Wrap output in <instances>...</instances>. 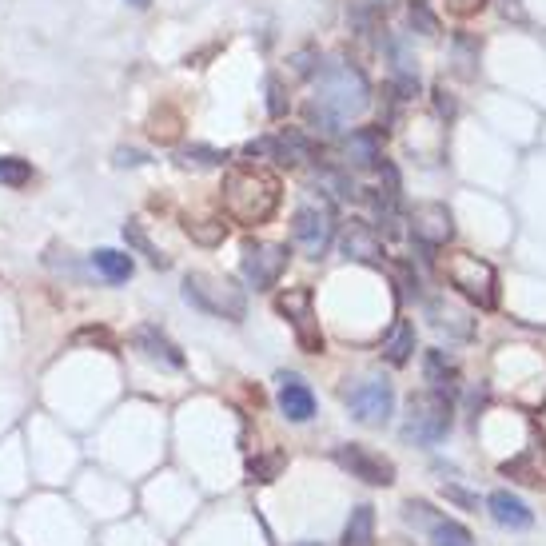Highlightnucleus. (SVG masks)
<instances>
[{
  "label": "nucleus",
  "instance_id": "obj_15",
  "mask_svg": "<svg viewBox=\"0 0 546 546\" xmlns=\"http://www.w3.org/2000/svg\"><path fill=\"white\" fill-rule=\"evenodd\" d=\"M427 319H431V327H435V331H443L447 339H471V335H475L471 315H467L463 307H455L447 295L427 299Z\"/></svg>",
  "mask_w": 546,
  "mask_h": 546
},
{
  "label": "nucleus",
  "instance_id": "obj_11",
  "mask_svg": "<svg viewBox=\"0 0 546 546\" xmlns=\"http://www.w3.org/2000/svg\"><path fill=\"white\" fill-rule=\"evenodd\" d=\"M411 232H415V244L435 252V248H447L451 236H455V216L447 204H419L411 212Z\"/></svg>",
  "mask_w": 546,
  "mask_h": 546
},
{
  "label": "nucleus",
  "instance_id": "obj_25",
  "mask_svg": "<svg viewBox=\"0 0 546 546\" xmlns=\"http://www.w3.org/2000/svg\"><path fill=\"white\" fill-rule=\"evenodd\" d=\"M184 232L196 240V244H204V248H216V244H224V236H228V224L224 220H184Z\"/></svg>",
  "mask_w": 546,
  "mask_h": 546
},
{
  "label": "nucleus",
  "instance_id": "obj_28",
  "mask_svg": "<svg viewBox=\"0 0 546 546\" xmlns=\"http://www.w3.org/2000/svg\"><path fill=\"white\" fill-rule=\"evenodd\" d=\"M0 184H8V188L32 184V164L20 156H0Z\"/></svg>",
  "mask_w": 546,
  "mask_h": 546
},
{
  "label": "nucleus",
  "instance_id": "obj_36",
  "mask_svg": "<svg viewBox=\"0 0 546 546\" xmlns=\"http://www.w3.org/2000/svg\"><path fill=\"white\" fill-rule=\"evenodd\" d=\"M435 112H439L443 120H451V116H455V100L447 96V88H435Z\"/></svg>",
  "mask_w": 546,
  "mask_h": 546
},
{
  "label": "nucleus",
  "instance_id": "obj_41",
  "mask_svg": "<svg viewBox=\"0 0 546 546\" xmlns=\"http://www.w3.org/2000/svg\"><path fill=\"white\" fill-rule=\"evenodd\" d=\"M128 4H132V8H148L152 0H128Z\"/></svg>",
  "mask_w": 546,
  "mask_h": 546
},
{
  "label": "nucleus",
  "instance_id": "obj_33",
  "mask_svg": "<svg viewBox=\"0 0 546 546\" xmlns=\"http://www.w3.org/2000/svg\"><path fill=\"white\" fill-rule=\"evenodd\" d=\"M76 343H100V347H108V351H116V339L104 331V327H84L80 335H76Z\"/></svg>",
  "mask_w": 546,
  "mask_h": 546
},
{
  "label": "nucleus",
  "instance_id": "obj_9",
  "mask_svg": "<svg viewBox=\"0 0 546 546\" xmlns=\"http://www.w3.org/2000/svg\"><path fill=\"white\" fill-rule=\"evenodd\" d=\"M287 256L291 252L283 244H248L244 260H240V272L256 291H268V287L279 283V275L287 272Z\"/></svg>",
  "mask_w": 546,
  "mask_h": 546
},
{
  "label": "nucleus",
  "instance_id": "obj_3",
  "mask_svg": "<svg viewBox=\"0 0 546 546\" xmlns=\"http://www.w3.org/2000/svg\"><path fill=\"white\" fill-rule=\"evenodd\" d=\"M439 268L447 275V283H451L463 299H471L475 307L491 311V307L499 303V275H495V268H491L487 260H479V256H471V252H447Z\"/></svg>",
  "mask_w": 546,
  "mask_h": 546
},
{
  "label": "nucleus",
  "instance_id": "obj_27",
  "mask_svg": "<svg viewBox=\"0 0 546 546\" xmlns=\"http://www.w3.org/2000/svg\"><path fill=\"white\" fill-rule=\"evenodd\" d=\"M180 168H216V164H224L228 160V152H220V148H204V144H192V148H184L180 156Z\"/></svg>",
  "mask_w": 546,
  "mask_h": 546
},
{
  "label": "nucleus",
  "instance_id": "obj_38",
  "mask_svg": "<svg viewBox=\"0 0 546 546\" xmlns=\"http://www.w3.org/2000/svg\"><path fill=\"white\" fill-rule=\"evenodd\" d=\"M447 495H451L455 503H463V507H471V511L479 507V499H475V495H467V491H459V487H447Z\"/></svg>",
  "mask_w": 546,
  "mask_h": 546
},
{
  "label": "nucleus",
  "instance_id": "obj_42",
  "mask_svg": "<svg viewBox=\"0 0 546 546\" xmlns=\"http://www.w3.org/2000/svg\"><path fill=\"white\" fill-rule=\"evenodd\" d=\"M303 546H319V543H303Z\"/></svg>",
  "mask_w": 546,
  "mask_h": 546
},
{
  "label": "nucleus",
  "instance_id": "obj_23",
  "mask_svg": "<svg viewBox=\"0 0 546 546\" xmlns=\"http://www.w3.org/2000/svg\"><path fill=\"white\" fill-rule=\"evenodd\" d=\"M92 268L104 275L108 283H124V279H132V256L100 248V252H92Z\"/></svg>",
  "mask_w": 546,
  "mask_h": 546
},
{
  "label": "nucleus",
  "instance_id": "obj_5",
  "mask_svg": "<svg viewBox=\"0 0 546 546\" xmlns=\"http://www.w3.org/2000/svg\"><path fill=\"white\" fill-rule=\"evenodd\" d=\"M184 299L196 303L208 315H220V319H244V311H248L244 291L232 279H220V275L192 272L184 279Z\"/></svg>",
  "mask_w": 546,
  "mask_h": 546
},
{
  "label": "nucleus",
  "instance_id": "obj_17",
  "mask_svg": "<svg viewBox=\"0 0 546 546\" xmlns=\"http://www.w3.org/2000/svg\"><path fill=\"white\" fill-rule=\"evenodd\" d=\"M487 511H491V519H495L499 527H511V531H527V527L535 523V511H531L523 499H515L511 491H495V495L487 499Z\"/></svg>",
  "mask_w": 546,
  "mask_h": 546
},
{
  "label": "nucleus",
  "instance_id": "obj_16",
  "mask_svg": "<svg viewBox=\"0 0 546 546\" xmlns=\"http://www.w3.org/2000/svg\"><path fill=\"white\" fill-rule=\"evenodd\" d=\"M132 347H136L148 363H160V367H172V371L184 367V351H180L160 327H140V331L132 335Z\"/></svg>",
  "mask_w": 546,
  "mask_h": 546
},
{
  "label": "nucleus",
  "instance_id": "obj_8",
  "mask_svg": "<svg viewBox=\"0 0 546 546\" xmlns=\"http://www.w3.org/2000/svg\"><path fill=\"white\" fill-rule=\"evenodd\" d=\"M347 407H351V415L359 423L383 427L391 419V411H395V391H391L387 379H363V383H355L347 391Z\"/></svg>",
  "mask_w": 546,
  "mask_h": 546
},
{
  "label": "nucleus",
  "instance_id": "obj_24",
  "mask_svg": "<svg viewBox=\"0 0 546 546\" xmlns=\"http://www.w3.org/2000/svg\"><path fill=\"white\" fill-rule=\"evenodd\" d=\"M431 546H475V539H471V531L463 527V523H455V519H435L431 523Z\"/></svg>",
  "mask_w": 546,
  "mask_h": 546
},
{
  "label": "nucleus",
  "instance_id": "obj_7",
  "mask_svg": "<svg viewBox=\"0 0 546 546\" xmlns=\"http://www.w3.org/2000/svg\"><path fill=\"white\" fill-rule=\"evenodd\" d=\"M291 240L303 248L307 260H319L327 256L331 240H335V216L331 208H315V204H303L291 220Z\"/></svg>",
  "mask_w": 546,
  "mask_h": 546
},
{
  "label": "nucleus",
  "instance_id": "obj_1",
  "mask_svg": "<svg viewBox=\"0 0 546 546\" xmlns=\"http://www.w3.org/2000/svg\"><path fill=\"white\" fill-rule=\"evenodd\" d=\"M279 196H283V184L272 168H260V164H240L224 176V188H220V200H224V212L244 224V228H260L268 224L279 208Z\"/></svg>",
  "mask_w": 546,
  "mask_h": 546
},
{
  "label": "nucleus",
  "instance_id": "obj_14",
  "mask_svg": "<svg viewBox=\"0 0 546 546\" xmlns=\"http://www.w3.org/2000/svg\"><path fill=\"white\" fill-rule=\"evenodd\" d=\"M343 256L347 260H359V264H383V240H379V232L371 228V224H363V220H351L347 228H343Z\"/></svg>",
  "mask_w": 546,
  "mask_h": 546
},
{
  "label": "nucleus",
  "instance_id": "obj_26",
  "mask_svg": "<svg viewBox=\"0 0 546 546\" xmlns=\"http://www.w3.org/2000/svg\"><path fill=\"white\" fill-rule=\"evenodd\" d=\"M124 240H128V244H132L140 256H148V260H152V268H168V264H172V260H168V256H164V252H160V248H156V244L144 236V228H140L136 220H128V224H124Z\"/></svg>",
  "mask_w": 546,
  "mask_h": 546
},
{
  "label": "nucleus",
  "instance_id": "obj_6",
  "mask_svg": "<svg viewBox=\"0 0 546 546\" xmlns=\"http://www.w3.org/2000/svg\"><path fill=\"white\" fill-rule=\"evenodd\" d=\"M275 311L291 323L299 351H307V355L323 351V331H319V319H315V295H311V287H283L275 295Z\"/></svg>",
  "mask_w": 546,
  "mask_h": 546
},
{
  "label": "nucleus",
  "instance_id": "obj_10",
  "mask_svg": "<svg viewBox=\"0 0 546 546\" xmlns=\"http://www.w3.org/2000/svg\"><path fill=\"white\" fill-rule=\"evenodd\" d=\"M335 463L343 471H351V479H363L371 487H391L395 483V463L359 447V443H347V447H335Z\"/></svg>",
  "mask_w": 546,
  "mask_h": 546
},
{
  "label": "nucleus",
  "instance_id": "obj_19",
  "mask_svg": "<svg viewBox=\"0 0 546 546\" xmlns=\"http://www.w3.org/2000/svg\"><path fill=\"white\" fill-rule=\"evenodd\" d=\"M347 160L355 168H375L383 164V128H355L347 136Z\"/></svg>",
  "mask_w": 546,
  "mask_h": 546
},
{
  "label": "nucleus",
  "instance_id": "obj_30",
  "mask_svg": "<svg viewBox=\"0 0 546 546\" xmlns=\"http://www.w3.org/2000/svg\"><path fill=\"white\" fill-rule=\"evenodd\" d=\"M407 16H411V28H415V32H423V36H439V16H435L423 0H411Z\"/></svg>",
  "mask_w": 546,
  "mask_h": 546
},
{
  "label": "nucleus",
  "instance_id": "obj_12",
  "mask_svg": "<svg viewBox=\"0 0 546 546\" xmlns=\"http://www.w3.org/2000/svg\"><path fill=\"white\" fill-rule=\"evenodd\" d=\"M275 383H279V411L291 423H311L315 419V395H311V387L299 375H287V371Z\"/></svg>",
  "mask_w": 546,
  "mask_h": 546
},
{
  "label": "nucleus",
  "instance_id": "obj_20",
  "mask_svg": "<svg viewBox=\"0 0 546 546\" xmlns=\"http://www.w3.org/2000/svg\"><path fill=\"white\" fill-rule=\"evenodd\" d=\"M411 355H415V323L411 319H395L391 331L383 335V359L391 367H403V363H411Z\"/></svg>",
  "mask_w": 546,
  "mask_h": 546
},
{
  "label": "nucleus",
  "instance_id": "obj_39",
  "mask_svg": "<svg viewBox=\"0 0 546 546\" xmlns=\"http://www.w3.org/2000/svg\"><path fill=\"white\" fill-rule=\"evenodd\" d=\"M503 16H515V20H523V12H519V0H503Z\"/></svg>",
  "mask_w": 546,
  "mask_h": 546
},
{
  "label": "nucleus",
  "instance_id": "obj_34",
  "mask_svg": "<svg viewBox=\"0 0 546 546\" xmlns=\"http://www.w3.org/2000/svg\"><path fill=\"white\" fill-rule=\"evenodd\" d=\"M395 275H399V295H419V275L407 264H395Z\"/></svg>",
  "mask_w": 546,
  "mask_h": 546
},
{
  "label": "nucleus",
  "instance_id": "obj_18",
  "mask_svg": "<svg viewBox=\"0 0 546 546\" xmlns=\"http://www.w3.org/2000/svg\"><path fill=\"white\" fill-rule=\"evenodd\" d=\"M268 156L275 164H283V168H299L303 160H315V148H311V140L303 132L287 128V132H279V136L268 140Z\"/></svg>",
  "mask_w": 546,
  "mask_h": 546
},
{
  "label": "nucleus",
  "instance_id": "obj_21",
  "mask_svg": "<svg viewBox=\"0 0 546 546\" xmlns=\"http://www.w3.org/2000/svg\"><path fill=\"white\" fill-rule=\"evenodd\" d=\"M343 546H375V507L359 503L343 527Z\"/></svg>",
  "mask_w": 546,
  "mask_h": 546
},
{
  "label": "nucleus",
  "instance_id": "obj_4",
  "mask_svg": "<svg viewBox=\"0 0 546 546\" xmlns=\"http://www.w3.org/2000/svg\"><path fill=\"white\" fill-rule=\"evenodd\" d=\"M451 431V399L443 391H419L407 403V423H403V439L419 443V447H435L443 435Z\"/></svg>",
  "mask_w": 546,
  "mask_h": 546
},
{
  "label": "nucleus",
  "instance_id": "obj_2",
  "mask_svg": "<svg viewBox=\"0 0 546 546\" xmlns=\"http://www.w3.org/2000/svg\"><path fill=\"white\" fill-rule=\"evenodd\" d=\"M315 104L343 124L347 116H359V112L371 104V84H367V76H363L359 68H351L347 60H327V64H319Z\"/></svg>",
  "mask_w": 546,
  "mask_h": 546
},
{
  "label": "nucleus",
  "instance_id": "obj_40",
  "mask_svg": "<svg viewBox=\"0 0 546 546\" xmlns=\"http://www.w3.org/2000/svg\"><path fill=\"white\" fill-rule=\"evenodd\" d=\"M395 0H371V8H391Z\"/></svg>",
  "mask_w": 546,
  "mask_h": 546
},
{
  "label": "nucleus",
  "instance_id": "obj_32",
  "mask_svg": "<svg viewBox=\"0 0 546 546\" xmlns=\"http://www.w3.org/2000/svg\"><path fill=\"white\" fill-rule=\"evenodd\" d=\"M291 64H295V76H311V72H319V52H315V48H303V52L291 56Z\"/></svg>",
  "mask_w": 546,
  "mask_h": 546
},
{
  "label": "nucleus",
  "instance_id": "obj_22",
  "mask_svg": "<svg viewBox=\"0 0 546 546\" xmlns=\"http://www.w3.org/2000/svg\"><path fill=\"white\" fill-rule=\"evenodd\" d=\"M423 371H427V383H435V391H455V383H459V367H455V359H447V351H427V359H423Z\"/></svg>",
  "mask_w": 546,
  "mask_h": 546
},
{
  "label": "nucleus",
  "instance_id": "obj_37",
  "mask_svg": "<svg viewBox=\"0 0 546 546\" xmlns=\"http://www.w3.org/2000/svg\"><path fill=\"white\" fill-rule=\"evenodd\" d=\"M116 164H120V168H136V164H144V152H136V148H120V152H116Z\"/></svg>",
  "mask_w": 546,
  "mask_h": 546
},
{
  "label": "nucleus",
  "instance_id": "obj_13",
  "mask_svg": "<svg viewBox=\"0 0 546 546\" xmlns=\"http://www.w3.org/2000/svg\"><path fill=\"white\" fill-rule=\"evenodd\" d=\"M503 475H511V479L523 483V487H546V435L535 431L531 447H527L519 459L503 463Z\"/></svg>",
  "mask_w": 546,
  "mask_h": 546
},
{
  "label": "nucleus",
  "instance_id": "obj_35",
  "mask_svg": "<svg viewBox=\"0 0 546 546\" xmlns=\"http://www.w3.org/2000/svg\"><path fill=\"white\" fill-rule=\"evenodd\" d=\"M479 8H487V0H447V12L455 16H475Z\"/></svg>",
  "mask_w": 546,
  "mask_h": 546
},
{
  "label": "nucleus",
  "instance_id": "obj_31",
  "mask_svg": "<svg viewBox=\"0 0 546 546\" xmlns=\"http://www.w3.org/2000/svg\"><path fill=\"white\" fill-rule=\"evenodd\" d=\"M268 112H272V120L287 116V92H283L279 76H268Z\"/></svg>",
  "mask_w": 546,
  "mask_h": 546
},
{
  "label": "nucleus",
  "instance_id": "obj_29",
  "mask_svg": "<svg viewBox=\"0 0 546 546\" xmlns=\"http://www.w3.org/2000/svg\"><path fill=\"white\" fill-rule=\"evenodd\" d=\"M279 467H283V455H279V451L260 455V459H248V475H252V483H272L275 475H279Z\"/></svg>",
  "mask_w": 546,
  "mask_h": 546
}]
</instances>
